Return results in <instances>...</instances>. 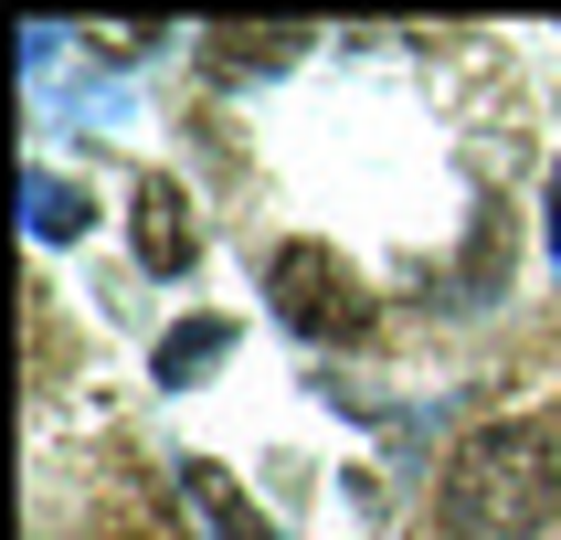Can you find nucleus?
Listing matches in <instances>:
<instances>
[{
    "label": "nucleus",
    "mask_w": 561,
    "mask_h": 540,
    "mask_svg": "<svg viewBox=\"0 0 561 540\" xmlns=\"http://www.w3.org/2000/svg\"><path fill=\"white\" fill-rule=\"evenodd\" d=\"M561 519V456L540 424H477L435 476L445 540H540Z\"/></svg>",
    "instance_id": "obj_1"
},
{
    "label": "nucleus",
    "mask_w": 561,
    "mask_h": 540,
    "mask_svg": "<svg viewBox=\"0 0 561 540\" xmlns=\"http://www.w3.org/2000/svg\"><path fill=\"white\" fill-rule=\"evenodd\" d=\"M265 286H276V318L297 340H360V329H371V297H360V276H350L329 244H286L276 265H265Z\"/></svg>",
    "instance_id": "obj_2"
},
{
    "label": "nucleus",
    "mask_w": 561,
    "mask_h": 540,
    "mask_svg": "<svg viewBox=\"0 0 561 540\" xmlns=\"http://www.w3.org/2000/svg\"><path fill=\"white\" fill-rule=\"evenodd\" d=\"M138 254H149L159 276H181V265H191V202H181L170 181L138 191Z\"/></svg>",
    "instance_id": "obj_3"
},
{
    "label": "nucleus",
    "mask_w": 561,
    "mask_h": 540,
    "mask_svg": "<svg viewBox=\"0 0 561 540\" xmlns=\"http://www.w3.org/2000/svg\"><path fill=\"white\" fill-rule=\"evenodd\" d=\"M75 222H85V202H75V191H64V181H32V233H43V244H64Z\"/></svg>",
    "instance_id": "obj_4"
},
{
    "label": "nucleus",
    "mask_w": 561,
    "mask_h": 540,
    "mask_svg": "<svg viewBox=\"0 0 561 540\" xmlns=\"http://www.w3.org/2000/svg\"><path fill=\"white\" fill-rule=\"evenodd\" d=\"M213 349H222V329H191L181 349H159V371H202V360H213Z\"/></svg>",
    "instance_id": "obj_5"
},
{
    "label": "nucleus",
    "mask_w": 561,
    "mask_h": 540,
    "mask_svg": "<svg viewBox=\"0 0 561 540\" xmlns=\"http://www.w3.org/2000/svg\"><path fill=\"white\" fill-rule=\"evenodd\" d=\"M551 265H561V181H551Z\"/></svg>",
    "instance_id": "obj_6"
}]
</instances>
